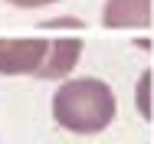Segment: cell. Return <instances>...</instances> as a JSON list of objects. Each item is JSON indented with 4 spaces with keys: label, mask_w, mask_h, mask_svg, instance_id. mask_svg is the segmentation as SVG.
I'll use <instances>...</instances> for the list:
<instances>
[{
    "label": "cell",
    "mask_w": 154,
    "mask_h": 144,
    "mask_svg": "<svg viewBox=\"0 0 154 144\" xmlns=\"http://www.w3.org/2000/svg\"><path fill=\"white\" fill-rule=\"evenodd\" d=\"M82 56L79 39H0V72L3 75H39L59 79Z\"/></svg>",
    "instance_id": "cell-2"
},
{
    "label": "cell",
    "mask_w": 154,
    "mask_h": 144,
    "mask_svg": "<svg viewBox=\"0 0 154 144\" xmlns=\"http://www.w3.org/2000/svg\"><path fill=\"white\" fill-rule=\"evenodd\" d=\"M79 26H82V23H79V20H69V17H62V20H46V23H43L46 33H49V29H79Z\"/></svg>",
    "instance_id": "cell-5"
},
{
    "label": "cell",
    "mask_w": 154,
    "mask_h": 144,
    "mask_svg": "<svg viewBox=\"0 0 154 144\" xmlns=\"http://www.w3.org/2000/svg\"><path fill=\"white\" fill-rule=\"evenodd\" d=\"M138 112L141 118H151V72H141L138 79Z\"/></svg>",
    "instance_id": "cell-4"
},
{
    "label": "cell",
    "mask_w": 154,
    "mask_h": 144,
    "mask_svg": "<svg viewBox=\"0 0 154 144\" xmlns=\"http://www.w3.org/2000/svg\"><path fill=\"white\" fill-rule=\"evenodd\" d=\"M102 23L112 29H134L151 23V0H108L102 10Z\"/></svg>",
    "instance_id": "cell-3"
},
{
    "label": "cell",
    "mask_w": 154,
    "mask_h": 144,
    "mask_svg": "<svg viewBox=\"0 0 154 144\" xmlns=\"http://www.w3.org/2000/svg\"><path fill=\"white\" fill-rule=\"evenodd\" d=\"M56 124L75 134H98L115 118V92L102 79H72L53 95Z\"/></svg>",
    "instance_id": "cell-1"
},
{
    "label": "cell",
    "mask_w": 154,
    "mask_h": 144,
    "mask_svg": "<svg viewBox=\"0 0 154 144\" xmlns=\"http://www.w3.org/2000/svg\"><path fill=\"white\" fill-rule=\"evenodd\" d=\"M7 3H13V7H26V10H33V7H46V3H56V0H7Z\"/></svg>",
    "instance_id": "cell-6"
}]
</instances>
